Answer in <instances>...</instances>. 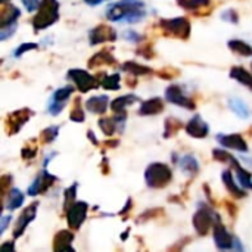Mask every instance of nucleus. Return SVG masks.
Returning a JSON list of instances; mask_svg holds the SVG:
<instances>
[{"label": "nucleus", "mask_w": 252, "mask_h": 252, "mask_svg": "<svg viewBox=\"0 0 252 252\" xmlns=\"http://www.w3.org/2000/svg\"><path fill=\"white\" fill-rule=\"evenodd\" d=\"M74 233L71 230H59L53 239V252H75L72 250Z\"/></svg>", "instance_id": "obj_17"}, {"label": "nucleus", "mask_w": 252, "mask_h": 252, "mask_svg": "<svg viewBox=\"0 0 252 252\" xmlns=\"http://www.w3.org/2000/svg\"><path fill=\"white\" fill-rule=\"evenodd\" d=\"M251 69H252V63H251Z\"/></svg>", "instance_id": "obj_57"}, {"label": "nucleus", "mask_w": 252, "mask_h": 252, "mask_svg": "<svg viewBox=\"0 0 252 252\" xmlns=\"http://www.w3.org/2000/svg\"><path fill=\"white\" fill-rule=\"evenodd\" d=\"M0 220H1V224H0V235H3L4 230H6V227H7V224H9V221H10V216H3Z\"/></svg>", "instance_id": "obj_51"}, {"label": "nucleus", "mask_w": 252, "mask_h": 252, "mask_svg": "<svg viewBox=\"0 0 252 252\" xmlns=\"http://www.w3.org/2000/svg\"><path fill=\"white\" fill-rule=\"evenodd\" d=\"M117 37H118L117 31L111 25H106V24H99L89 32V41L92 46L106 43V41H115Z\"/></svg>", "instance_id": "obj_11"}, {"label": "nucleus", "mask_w": 252, "mask_h": 252, "mask_svg": "<svg viewBox=\"0 0 252 252\" xmlns=\"http://www.w3.org/2000/svg\"><path fill=\"white\" fill-rule=\"evenodd\" d=\"M227 46L236 55H241V56H252V47L250 44H247L245 41H242V40H230L227 43Z\"/></svg>", "instance_id": "obj_32"}, {"label": "nucleus", "mask_w": 252, "mask_h": 252, "mask_svg": "<svg viewBox=\"0 0 252 252\" xmlns=\"http://www.w3.org/2000/svg\"><path fill=\"white\" fill-rule=\"evenodd\" d=\"M21 12L16 6L13 4H3L1 10H0V27L6 28L9 25H13L15 21L19 18Z\"/></svg>", "instance_id": "obj_21"}, {"label": "nucleus", "mask_w": 252, "mask_h": 252, "mask_svg": "<svg viewBox=\"0 0 252 252\" xmlns=\"http://www.w3.org/2000/svg\"><path fill=\"white\" fill-rule=\"evenodd\" d=\"M81 99L80 97H75L74 99V108L69 114V120L74 121V123H83L86 120V115H84V111L81 108Z\"/></svg>", "instance_id": "obj_37"}, {"label": "nucleus", "mask_w": 252, "mask_h": 252, "mask_svg": "<svg viewBox=\"0 0 252 252\" xmlns=\"http://www.w3.org/2000/svg\"><path fill=\"white\" fill-rule=\"evenodd\" d=\"M108 102H109V97L106 94H102V96H93L90 99H87L86 102V108L87 111H90L92 114H97V115H102L106 112L108 109Z\"/></svg>", "instance_id": "obj_22"}, {"label": "nucleus", "mask_w": 252, "mask_h": 252, "mask_svg": "<svg viewBox=\"0 0 252 252\" xmlns=\"http://www.w3.org/2000/svg\"><path fill=\"white\" fill-rule=\"evenodd\" d=\"M74 93V87L69 84V86H65V87H61L58 89L53 96H52V100L55 102H61V103H66V100L71 97V94Z\"/></svg>", "instance_id": "obj_35"}, {"label": "nucleus", "mask_w": 252, "mask_h": 252, "mask_svg": "<svg viewBox=\"0 0 252 252\" xmlns=\"http://www.w3.org/2000/svg\"><path fill=\"white\" fill-rule=\"evenodd\" d=\"M24 201H25V195L18 188H12L4 196V208L7 211H15L22 207Z\"/></svg>", "instance_id": "obj_20"}, {"label": "nucleus", "mask_w": 252, "mask_h": 252, "mask_svg": "<svg viewBox=\"0 0 252 252\" xmlns=\"http://www.w3.org/2000/svg\"><path fill=\"white\" fill-rule=\"evenodd\" d=\"M131 205H133V201L131 199H127V202H126V205H124V210L123 211H120V214L123 216V214H126L128 210H131Z\"/></svg>", "instance_id": "obj_52"}, {"label": "nucleus", "mask_w": 252, "mask_h": 252, "mask_svg": "<svg viewBox=\"0 0 252 252\" xmlns=\"http://www.w3.org/2000/svg\"><path fill=\"white\" fill-rule=\"evenodd\" d=\"M59 19V1L58 0H41L37 15L32 19L35 31L46 30Z\"/></svg>", "instance_id": "obj_2"}, {"label": "nucleus", "mask_w": 252, "mask_h": 252, "mask_svg": "<svg viewBox=\"0 0 252 252\" xmlns=\"http://www.w3.org/2000/svg\"><path fill=\"white\" fill-rule=\"evenodd\" d=\"M217 140L219 143L226 148V149H233V151H238V152H248V143L245 142V139L241 136V134H219L217 136Z\"/></svg>", "instance_id": "obj_14"}, {"label": "nucleus", "mask_w": 252, "mask_h": 252, "mask_svg": "<svg viewBox=\"0 0 252 252\" xmlns=\"http://www.w3.org/2000/svg\"><path fill=\"white\" fill-rule=\"evenodd\" d=\"M145 3L142 0H121L106 10V18L115 22L124 21L128 24H134L145 19Z\"/></svg>", "instance_id": "obj_1"}, {"label": "nucleus", "mask_w": 252, "mask_h": 252, "mask_svg": "<svg viewBox=\"0 0 252 252\" xmlns=\"http://www.w3.org/2000/svg\"><path fill=\"white\" fill-rule=\"evenodd\" d=\"M155 214H162V210H149V211H146L145 214H142V216H140L139 219L145 221V220L154 219V217H155ZM140 220H139V221H140Z\"/></svg>", "instance_id": "obj_50"}, {"label": "nucleus", "mask_w": 252, "mask_h": 252, "mask_svg": "<svg viewBox=\"0 0 252 252\" xmlns=\"http://www.w3.org/2000/svg\"><path fill=\"white\" fill-rule=\"evenodd\" d=\"M173 179V171L167 164L152 162L145 171V182L151 189H162Z\"/></svg>", "instance_id": "obj_3"}, {"label": "nucleus", "mask_w": 252, "mask_h": 252, "mask_svg": "<svg viewBox=\"0 0 252 252\" xmlns=\"http://www.w3.org/2000/svg\"><path fill=\"white\" fill-rule=\"evenodd\" d=\"M34 115V111H31L30 108H22L18 111L10 112L6 120H4V130L7 136H13L16 133H19V130L22 128V126H25L28 123V120Z\"/></svg>", "instance_id": "obj_6"}, {"label": "nucleus", "mask_w": 252, "mask_h": 252, "mask_svg": "<svg viewBox=\"0 0 252 252\" xmlns=\"http://www.w3.org/2000/svg\"><path fill=\"white\" fill-rule=\"evenodd\" d=\"M6 1H7V0H1V3H6Z\"/></svg>", "instance_id": "obj_56"}, {"label": "nucleus", "mask_w": 252, "mask_h": 252, "mask_svg": "<svg viewBox=\"0 0 252 252\" xmlns=\"http://www.w3.org/2000/svg\"><path fill=\"white\" fill-rule=\"evenodd\" d=\"M56 180H58L56 176H53V174H50L49 171L43 170V171H40V173L37 174V177L32 180V183L30 185L27 193H28L30 196H37V195L46 193V192L55 185Z\"/></svg>", "instance_id": "obj_9"}, {"label": "nucleus", "mask_w": 252, "mask_h": 252, "mask_svg": "<svg viewBox=\"0 0 252 252\" xmlns=\"http://www.w3.org/2000/svg\"><path fill=\"white\" fill-rule=\"evenodd\" d=\"M37 47H38L37 43H24V44H21V46L16 47V50L13 52V55H15L16 58H19V56H22L24 53H27L28 50H35Z\"/></svg>", "instance_id": "obj_40"}, {"label": "nucleus", "mask_w": 252, "mask_h": 252, "mask_svg": "<svg viewBox=\"0 0 252 252\" xmlns=\"http://www.w3.org/2000/svg\"><path fill=\"white\" fill-rule=\"evenodd\" d=\"M66 77L75 84V87L81 92V93H87L93 89H97L100 84L99 81L92 75L89 74L87 71L84 69H78V68H74V69H69Z\"/></svg>", "instance_id": "obj_7"}, {"label": "nucleus", "mask_w": 252, "mask_h": 252, "mask_svg": "<svg viewBox=\"0 0 252 252\" xmlns=\"http://www.w3.org/2000/svg\"><path fill=\"white\" fill-rule=\"evenodd\" d=\"M118 140H108L106 143H105V146H108V148H117L118 146Z\"/></svg>", "instance_id": "obj_54"}, {"label": "nucleus", "mask_w": 252, "mask_h": 252, "mask_svg": "<svg viewBox=\"0 0 252 252\" xmlns=\"http://www.w3.org/2000/svg\"><path fill=\"white\" fill-rule=\"evenodd\" d=\"M186 133L193 139H205L210 133V127L199 115H195L186 124Z\"/></svg>", "instance_id": "obj_15"}, {"label": "nucleus", "mask_w": 252, "mask_h": 252, "mask_svg": "<svg viewBox=\"0 0 252 252\" xmlns=\"http://www.w3.org/2000/svg\"><path fill=\"white\" fill-rule=\"evenodd\" d=\"M136 53H137L139 56L145 58V59H152V58H155V52H154V47H152L151 43L139 46L137 50H136Z\"/></svg>", "instance_id": "obj_39"}, {"label": "nucleus", "mask_w": 252, "mask_h": 252, "mask_svg": "<svg viewBox=\"0 0 252 252\" xmlns=\"http://www.w3.org/2000/svg\"><path fill=\"white\" fill-rule=\"evenodd\" d=\"M87 136H89V139L92 140V143H93V145H99V142H97V139H96V136L93 134V131H92V130H89V131H87Z\"/></svg>", "instance_id": "obj_53"}, {"label": "nucleus", "mask_w": 252, "mask_h": 252, "mask_svg": "<svg viewBox=\"0 0 252 252\" xmlns=\"http://www.w3.org/2000/svg\"><path fill=\"white\" fill-rule=\"evenodd\" d=\"M165 99L170 102V103H174L177 106H182L185 109H190L193 111L196 108L195 102L188 97L183 92V89L179 86V84H170L167 89H165Z\"/></svg>", "instance_id": "obj_10"}, {"label": "nucleus", "mask_w": 252, "mask_h": 252, "mask_svg": "<svg viewBox=\"0 0 252 252\" xmlns=\"http://www.w3.org/2000/svg\"><path fill=\"white\" fill-rule=\"evenodd\" d=\"M230 77L233 80H236L238 83H241L242 86H245L250 90H252V74L248 72L245 68H242V66H233L230 69Z\"/></svg>", "instance_id": "obj_25"}, {"label": "nucleus", "mask_w": 252, "mask_h": 252, "mask_svg": "<svg viewBox=\"0 0 252 252\" xmlns=\"http://www.w3.org/2000/svg\"><path fill=\"white\" fill-rule=\"evenodd\" d=\"M121 68H123V71H126V72H128V74H131V75H148V74L154 72L152 68L145 66V65H142V63H137V62H134V61L124 62V63L121 65Z\"/></svg>", "instance_id": "obj_28"}, {"label": "nucleus", "mask_w": 252, "mask_h": 252, "mask_svg": "<svg viewBox=\"0 0 252 252\" xmlns=\"http://www.w3.org/2000/svg\"><path fill=\"white\" fill-rule=\"evenodd\" d=\"M87 4H90V6H97V4H100V3H103L105 0H84Z\"/></svg>", "instance_id": "obj_55"}, {"label": "nucleus", "mask_w": 252, "mask_h": 252, "mask_svg": "<svg viewBox=\"0 0 252 252\" xmlns=\"http://www.w3.org/2000/svg\"><path fill=\"white\" fill-rule=\"evenodd\" d=\"M40 3L41 1H38V0H22V4H24V7L28 12H34L35 9H38L40 7Z\"/></svg>", "instance_id": "obj_48"}, {"label": "nucleus", "mask_w": 252, "mask_h": 252, "mask_svg": "<svg viewBox=\"0 0 252 252\" xmlns=\"http://www.w3.org/2000/svg\"><path fill=\"white\" fill-rule=\"evenodd\" d=\"M179 165H180V168L186 174H190V176H196L198 171H199V162H198V159L193 155H185V157H182L179 159Z\"/></svg>", "instance_id": "obj_27"}, {"label": "nucleus", "mask_w": 252, "mask_h": 252, "mask_svg": "<svg viewBox=\"0 0 252 252\" xmlns=\"http://www.w3.org/2000/svg\"><path fill=\"white\" fill-rule=\"evenodd\" d=\"M87 213L89 204L84 201H77L66 210V223L71 227V230H78L83 226V223L87 219Z\"/></svg>", "instance_id": "obj_8"}, {"label": "nucleus", "mask_w": 252, "mask_h": 252, "mask_svg": "<svg viewBox=\"0 0 252 252\" xmlns=\"http://www.w3.org/2000/svg\"><path fill=\"white\" fill-rule=\"evenodd\" d=\"M221 19L229 22V24H238L239 22V16H238V12L233 10V9H229L226 10L224 13H221Z\"/></svg>", "instance_id": "obj_44"}, {"label": "nucleus", "mask_w": 252, "mask_h": 252, "mask_svg": "<svg viewBox=\"0 0 252 252\" xmlns=\"http://www.w3.org/2000/svg\"><path fill=\"white\" fill-rule=\"evenodd\" d=\"M192 223H193V227H195L196 233L201 235V236H205V235H208L210 230L214 229V226L217 223H221V219L211 207H208L205 204H201L198 211L193 214Z\"/></svg>", "instance_id": "obj_4"}, {"label": "nucleus", "mask_w": 252, "mask_h": 252, "mask_svg": "<svg viewBox=\"0 0 252 252\" xmlns=\"http://www.w3.org/2000/svg\"><path fill=\"white\" fill-rule=\"evenodd\" d=\"M63 108H65V103L55 102V100H50V103L47 105V111H49V114H50V115H53V117L59 115V114L63 111Z\"/></svg>", "instance_id": "obj_43"}, {"label": "nucleus", "mask_w": 252, "mask_h": 252, "mask_svg": "<svg viewBox=\"0 0 252 252\" xmlns=\"http://www.w3.org/2000/svg\"><path fill=\"white\" fill-rule=\"evenodd\" d=\"M213 157H214L216 161L229 164L230 167H233V165L238 162V159H236L232 154H229L227 151H224V149H214V151H213Z\"/></svg>", "instance_id": "obj_34"}, {"label": "nucleus", "mask_w": 252, "mask_h": 252, "mask_svg": "<svg viewBox=\"0 0 252 252\" xmlns=\"http://www.w3.org/2000/svg\"><path fill=\"white\" fill-rule=\"evenodd\" d=\"M77 188H78V185L77 183H74L71 188H68L66 190H65V198H63V210L66 211L74 202H75V195H77Z\"/></svg>", "instance_id": "obj_38"}, {"label": "nucleus", "mask_w": 252, "mask_h": 252, "mask_svg": "<svg viewBox=\"0 0 252 252\" xmlns=\"http://www.w3.org/2000/svg\"><path fill=\"white\" fill-rule=\"evenodd\" d=\"M35 155H37V146H30V145H27V146H24L22 151H21V157H22L24 159H32V158H35Z\"/></svg>", "instance_id": "obj_45"}, {"label": "nucleus", "mask_w": 252, "mask_h": 252, "mask_svg": "<svg viewBox=\"0 0 252 252\" xmlns=\"http://www.w3.org/2000/svg\"><path fill=\"white\" fill-rule=\"evenodd\" d=\"M229 108H230L239 118H242V120H247V118H250V115H251L250 106H248L242 99H239V97H232V99H229Z\"/></svg>", "instance_id": "obj_26"}, {"label": "nucleus", "mask_w": 252, "mask_h": 252, "mask_svg": "<svg viewBox=\"0 0 252 252\" xmlns=\"http://www.w3.org/2000/svg\"><path fill=\"white\" fill-rule=\"evenodd\" d=\"M58 134H59V127L58 126H50V127L44 128L40 133V142L44 143V145H49L58 137Z\"/></svg>", "instance_id": "obj_36"}, {"label": "nucleus", "mask_w": 252, "mask_h": 252, "mask_svg": "<svg viewBox=\"0 0 252 252\" xmlns=\"http://www.w3.org/2000/svg\"><path fill=\"white\" fill-rule=\"evenodd\" d=\"M12 180H13V177L10 176V174H4V176H1V179H0V183H1V195H3V198L7 195V192L12 189Z\"/></svg>", "instance_id": "obj_42"}, {"label": "nucleus", "mask_w": 252, "mask_h": 252, "mask_svg": "<svg viewBox=\"0 0 252 252\" xmlns=\"http://www.w3.org/2000/svg\"><path fill=\"white\" fill-rule=\"evenodd\" d=\"M236 173V180L241 185V188H244L245 190H252V174L251 171H248L247 168H244L241 165V162L238 161L233 167H232Z\"/></svg>", "instance_id": "obj_24"}, {"label": "nucleus", "mask_w": 252, "mask_h": 252, "mask_svg": "<svg viewBox=\"0 0 252 252\" xmlns=\"http://www.w3.org/2000/svg\"><path fill=\"white\" fill-rule=\"evenodd\" d=\"M164 111V100L161 97H152L142 102L139 108V115H158Z\"/></svg>", "instance_id": "obj_19"}, {"label": "nucleus", "mask_w": 252, "mask_h": 252, "mask_svg": "<svg viewBox=\"0 0 252 252\" xmlns=\"http://www.w3.org/2000/svg\"><path fill=\"white\" fill-rule=\"evenodd\" d=\"M123 37H124L126 40H130V41H134V43H139V41L143 40V37H142L139 32H136V31H126V32L123 34Z\"/></svg>", "instance_id": "obj_47"}, {"label": "nucleus", "mask_w": 252, "mask_h": 252, "mask_svg": "<svg viewBox=\"0 0 252 252\" xmlns=\"http://www.w3.org/2000/svg\"><path fill=\"white\" fill-rule=\"evenodd\" d=\"M16 28H18V25H16V24L9 25V27H6V28H1V31H0V40H1V41H4L7 37H10V35L16 31Z\"/></svg>", "instance_id": "obj_46"}, {"label": "nucleus", "mask_w": 252, "mask_h": 252, "mask_svg": "<svg viewBox=\"0 0 252 252\" xmlns=\"http://www.w3.org/2000/svg\"><path fill=\"white\" fill-rule=\"evenodd\" d=\"M137 100H139V97L136 94H124V96H120L112 100L111 109L114 111V114H126L127 106L133 105Z\"/></svg>", "instance_id": "obj_23"}, {"label": "nucleus", "mask_w": 252, "mask_h": 252, "mask_svg": "<svg viewBox=\"0 0 252 252\" xmlns=\"http://www.w3.org/2000/svg\"><path fill=\"white\" fill-rule=\"evenodd\" d=\"M213 236H214V242H216V247L220 250V251H229L233 248V244H235V236H232L229 233V230L226 229V226L223 223H217L213 229Z\"/></svg>", "instance_id": "obj_13"}, {"label": "nucleus", "mask_w": 252, "mask_h": 252, "mask_svg": "<svg viewBox=\"0 0 252 252\" xmlns=\"http://www.w3.org/2000/svg\"><path fill=\"white\" fill-rule=\"evenodd\" d=\"M180 7L189 12H198L204 7L211 6V0H176Z\"/></svg>", "instance_id": "obj_29"}, {"label": "nucleus", "mask_w": 252, "mask_h": 252, "mask_svg": "<svg viewBox=\"0 0 252 252\" xmlns=\"http://www.w3.org/2000/svg\"><path fill=\"white\" fill-rule=\"evenodd\" d=\"M115 58H114V55H112V49H103V50H100V52H97V53H94L90 59H89V62H87V65H89V68H97V66H102V65H115Z\"/></svg>", "instance_id": "obj_18"}, {"label": "nucleus", "mask_w": 252, "mask_h": 252, "mask_svg": "<svg viewBox=\"0 0 252 252\" xmlns=\"http://www.w3.org/2000/svg\"><path fill=\"white\" fill-rule=\"evenodd\" d=\"M221 180H223L224 188L227 189V192H229L233 198L242 199V198L247 196V190H245L244 188H241L239 183H236L235 176H233V173H232L230 170H224V171L221 173Z\"/></svg>", "instance_id": "obj_16"}, {"label": "nucleus", "mask_w": 252, "mask_h": 252, "mask_svg": "<svg viewBox=\"0 0 252 252\" xmlns=\"http://www.w3.org/2000/svg\"><path fill=\"white\" fill-rule=\"evenodd\" d=\"M157 74H158L161 78H164V80H173V78L177 77L180 72H179V69H176V68H162V69H159Z\"/></svg>", "instance_id": "obj_41"}, {"label": "nucleus", "mask_w": 252, "mask_h": 252, "mask_svg": "<svg viewBox=\"0 0 252 252\" xmlns=\"http://www.w3.org/2000/svg\"><path fill=\"white\" fill-rule=\"evenodd\" d=\"M120 74H111V75H106L102 81H100V86L105 89V90H111V92H115V90H120Z\"/></svg>", "instance_id": "obj_33"}, {"label": "nucleus", "mask_w": 252, "mask_h": 252, "mask_svg": "<svg viewBox=\"0 0 252 252\" xmlns=\"http://www.w3.org/2000/svg\"><path fill=\"white\" fill-rule=\"evenodd\" d=\"M183 127V123L177 118H167L165 120V124H164V137L168 139V137H173L174 134H177Z\"/></svg>", "instance_id": "obj_31"}, {"label": "nucleus", "mask_w": 252, "mask_h": 252, "mask_svg": "<svg viewBox=\"0 0 252 252\" xmlns=\"http://www.w3.org/2000/svg\"><path fill=\"white\" fill-rule=\"evenodd\" d=\"M99 128L105 136H112L118 130V121L115 117H103L99 120Z\"/></svg>", "instance_id": "obj_30"}, {"label": "nucleus", "mask_w": 252, "mask_h": 252, "mask_svg": "<svg viewBox=\"0 0 252 252\" xmlns=\"http://www.w3.org/2000/svg\"><path fill=\"white\" fill-rule=\"evenodd\" d=\"M37 210H38V202H32L21 213V216L16 220L15 229H13V238L15 239L22 236L25 229L28 227V224L34 221V219L37 217Z\"/></svg>", "instance_id": "obj_12"}, {"label": "nucleus", "mask_w": 252, "mask_h": 252, "mask_svg": "<svg viewBox=\"0 0 252 252\" xmlns=\"http://www.w3.org/2000/svg\"><path fill=\"white\" fill-rule=\"evenodd\" d=\"M159 27L168 37H177L182 40H188L190 37V22L188 18L179 16L171 19H161Z\"/></svg>", "instance_id": "obj_5"}, {"label": "nucleus", "mask_w": 252, "mask_h": 252, "mask_svg": "<svg viewBox=\"0 0 252 252\" xmlns=\"http://www.w3.org/2000/svg\"><path fill=\"white\" fill-rule=\"evenodd\" d=\"M0 252H16L15 242H13V241H6V242H3L1 247H0Z\"/></svg>", "instance_id": "obj_49"}]
</instances>
